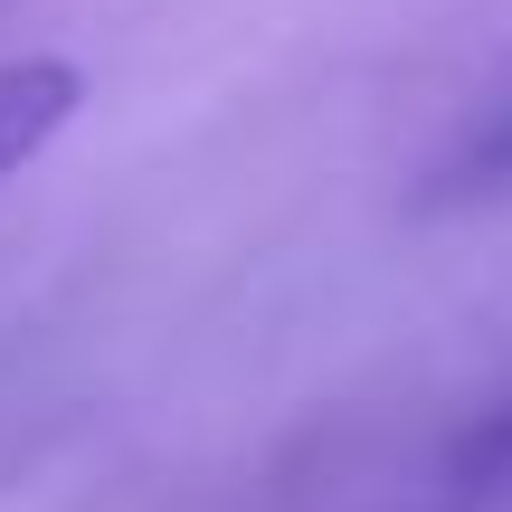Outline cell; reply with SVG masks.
<instances>
[{"mask_svg":"<svg viewBox=\"0 0 512 512\" xmlns=\"http://www.w3.org/2000/svg\"><path fill=\"white\" fill-rule=\"evenodd\" d=\"M86 105V76L67 57H0V181L29 171Z\"/></svg>","mask_w":512,"mask_h":512,"instance_id":"6da1fadb","label":"cell"},{"mask_svg":"<svg viewBox=\"0 0 512 512\" xmlns=\"http://www.w3.org/2000/svg\"><path fill=\"white\" fill-rule=\"evenodd\" d=\"M494 465H512V408L484 418V437H465V475H494Z\"/></svg>","mask_w":512,"mask_h":512,"instance_id":"7a4b0ae2","label":"cell"}]
</instances>
